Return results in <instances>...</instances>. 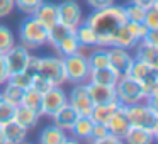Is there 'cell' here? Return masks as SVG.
<instances>
[{
    "label": "cell",
    "mask_w": 158,
    "mask_h": 144,
    "mask_svg": "<svg viewBox=\"0 0 158 144\" xmlns=\"http://www.w3.org/2000/svg\"><path fill=\"white\" fill-rule=\"evenodd\" d=\"M126 21L127 19L124 15V7L112 4L110 7L94 10L90 15H87L83 22L94 29V32L97 34V39H99V46L110 48L116 31Z\"/></svg>",
    "instance_id": "obj_1"
},
{
    "label": "cell",
    "mask_w": 158,
    "mask_h": 144,
    "mask_svg": "<svg viewBox=\"0 0 158 144\" xmlns=\"http://www.w3.org/2000/svg\"><path fill=\"white\" fill-rule=\"evenodd\" d=\"M126 115L131 127H139L158 137V110L151 109L144 102L126 107Z\"/></svg>",
    "instance_id": "obj_2"
},
{
    "label": "cell",
    "mask_w": 158,
    "mask_h": 144,
    "mask_svg": "<svg viewBox=\"0 0 158 144\" xmlns=\"http://www.w3.org/2000/svg\"><path fill=\"white\" fill-rule=\"evenodd\" d=\"M19 39L27 49H39L48 42V29L32 15H27L19 26Z\"/></svg>",
    "instance_id": "obj_3"
},
{
    "label": "cell",
    "mask_w": 158,
    "mask_h": 144,
    "mask_svg": "<svg viewBox=\"0 0 158 144\" xmlns=\"http://www.w3.org/2000/svg\"><path fill=\"white\" fill-rule=\"evenodd\" d=\"M34 68L36 73L46 78L53 86H63L66 83L63 58L60 56H43V58L34 56Z\"/></svg>",
    "instance_id": "obj_4"
},
{
    "label": "cell",
    "mask_w": 158,
    "mask_h": 144,
    "mask_svg": "<svg viewBox=\"0 0 158 144\" xmlns=\"http://www.w3.org/2000/svg\"><path fill=\"white\" fill-rule=\"evenodd\" d=\"M116 95H117V102L124 107L144 102V98H146L143 86L136 80L131 78L129 75L119 76V80L116 83Z\"/></svg>",
    "instance_id": "obj_5"
},
{
    "label": "cell",
    "mask_w": 158,
    "mask_h": 144,
    "mask_svg": "<svg viewBox=\"0 0 158 144\" xmlns=\"http://www.w3.org/2000/svg\"><path fill=\"white\" fill-rule=\"evenodd\" d=\"M127 75L143 86L146 95L158 93V66H151L143 61L134 59L129 71H127Z\"/></svg>",
    "instance_id": "obj_6"
},
{
    "label": "cell",
    "mask_w": 158,
    "mask_h": 144,
    "mask_svg": "<svg viewBox=\"0 0 158 144\" xmlns=\"http://www.w3.org/2000/svg\"><path fill=\"white\" fill-rule=\"evenodd\" d=\"M63 66H65V76L66 83H87L90 75V66L87 58H82L78 54H72L63 58Z\"/></svg>",
    "instance_id": "obj_7"
},
{
    "label": "cell",
    "mask_w": 158,
    "mask_h": 144,
    "mask_svg": "<svg viewBox=\"0 0 158 144\" xmlns=\"http://www.w3.org/2000/svg\"><path fill=\"white\" fill-rule=\"evenodd\" d=\"M68 105L77 112V115H90L94 109V102L90 98L89 85L77 83L68 93Z\"/></svg>",
    "instance_id": "obj_8"
},
{
    "label": "cell",
    "mask_w": 158,
    "mask_h": 144,
    "mask_svg": "<svg viewBox=\"0 0 158 144\" xmlns=\"http://www.w3.org/2000/svg\"><path fill=\"white\" fill-rule=\"evenodd\" d=\"M31 58H32L31 49H27L26 46L15 42V44L4 54V61H5V66H7L9 76L14 75V73L24 71L29 66V63H31Z\"/></svg>",
    "instance_id": "obj_9"
},
{
    "label": "cell",
    "mask_w": 158,
    "mask_h": 144,
    "mask_svg": "<svg viewBox=\"0 0 158 144\" xmlns=\"http://www.w3.org/2000/svg\"><path fill=\"white\" fill-rule=\"evenodd\" d=\"M68 103V93L63 90V86H51L48 92L41 95V109L39 114L43 117H51L56 110L65 107Z\"/></svg>",
    "instance_id": "obj_10"
},
{
    "label": "cell",
    "mask_w": 158,
    "mask_h": 144,
    "mask_svg": "<svg viewBox=\"0 0 158 144\" xmlns=\"http://www.w3.org/2000/svg\"><path fill=\"white\" fill-rule=\"evenodd\" d=\"M56 9H58V22L60 24H65L72 29H77L85 21L82 5L77 0H63L61 4H56Z\"/></svg>",
    "instance_id": "obj_11"
},
{
    "label": "cell",
    "mask_w": 158,
    "mask_h": 144,
    "mask_svg": "<svg viewBox=\"0 0 158 144\" xmlns=\"http://www.w3.org/2000/svg\"><path fill=\"white\" fill-rule=\"evenodd\" d=\"M109 53V68L116 73L117 76L127 75L131 65L134 61V56L131 54V49L119 48V46H110L107 48Z\"/></svg>",
    "instance_id": "obj_12"
},
{
    "label": "cell",
    "mask_w": 158,
    "mask_h": 144,
    "mask_svg": "<svg viewBox=\"0 0 158 144\" xmlns=\"http://www.w3.org/2000/svg\"><path fill=\"white\" fill-rule=\"evenodd\" d=\"M107 129H109L110 134L117 136L124 142V137H126L127 130L131 129V124H129V119L126 115V107L124 105H119L116 109V112L112 114V117L107 122Z\"/></svg>",
    "instance_id": "obj_13"
},
{
    "label": "cell",
    "mask_w": 158,
    "mask_h": 144,
    "mask_svg": "<svg viewBox=\"0 0 158 144\" xmlns=\"http://www.w3.org/2000/svg\"><path fill=\"white\" fill-rule=\"evenodd\" d=\"M90 92L94 105H109V103H119L116 95V86H104V85H94L87 83Z\"/></svg>",
    "instance_id": "obj_14"
},
{
    "label": "cell",
    "mask_w": 158,
    "mask_h": 144,
    "mask_svg": "<svg viewBox=\"0 0 158 144\" xmlns=\"http://www.w3.org/2000/svg\"><path fill=\"white\" fill-rule=\"evenodd\" d=\"M38 141L41 144H68V142H77V139H70V134L66 130L56 127L55 124L46 126L39 132Z\"/></svg>",
    "instance_id": "obj_15"
},
{
    "label": "cell",
    "mask_w": 158,
    "mask_h": 144,
    "mask_svg": "<svg viewBox=\"0 0 158 144\" xmlns=\"http://www.w3.org/2000/svg\"><path fill=\"white\" fill-rule=\"evenodd\" d=\"M32 17L36 21H39L46 29H49L51 26H55L58 22V9H56V4H51V2H43L34 12H32Z\"/></svg>",
    "instance_id": "obj_16"
},
{
    "label": "cell",
    "mask_w": 158,
    "mask_h": 144,
    "mask_svg": "<svg viewBox=\"0 0 158 144\" xmlns=\"http://www.w3.org/2000/svg\"><path fill=\"white\" fill-rule=\"evenodd\" d=\"M134 59L138 61H143L146 65H151V66H158V46L155 44H150L146 41H138V44L134 46Z\"/></svg>",
    "instance_id": "obj_17"
},
{
    "label": "cell",
    "mask_w": 158,
    "mask_h": 144,
    "mask_svg": "<svg viewBox=\"0 0 158 144\" xmlns=\"http://www.w3.org/2000/svg\"><path fill=\"white\" fill-rule=\"evenodd\" d=\"M77 112L72 109V107L66 103L65 107H61L60 110H56L55 114H53L49 119L53 120V124H55L56 127H60V129L66 130V132H70V129L73 127V124H75L77 120Z\"/></svg>",
    "instance_id": "obj_18"
},
{
    "label": "cell",
    "mask_w": 158,
    "mask_h": 144,
    "mask_svg": "<svg viewBox=\"0 0 158 144\" xmlns=\"http://www.w3.org/2000/svg\"><path fill=\"white\" fill-rule=\"evenodd\" d=\"M0 127H2V132H4V137H5V144H22L27 139L29 130L24 129L22 126H19L15 120L7 122Z\"/></svg>",
    "instance_id": "obj_19"
},
{
    "label": "cell",
    "mask_w": 158,
    "mask_h": 144,
    "mask_svg": "<svg viewBox=\"0 0 158 144\" xmlns=\"http://www.w3.org/2000/svg\"><path fill=\"white\" fill-rule=\"evenodd\" d=\"M119 76L109 68H94L90 70V75H89V82L87 83H94V85H104V86H116Z\"/></svg>",
    "instance_id": "obj_20"
},
{
    "label": "cell",
    "mask_w": 158,
    "mask_h": 144,
    "mask_svg": "<svg viewBox=\"0 0 158 144\" xmlns=\"http://www.w3.org/2000/svg\"><path fill=\"white\" fill-rule=\"evenodd\" d=\"M92 127H94V120L90 119V115H78L68 134L77 141H89Z\"/></svg>",
    "instance_id": "obj_21"
},
{
    "label": "cell",
    "mask_w": 158,
    "mask_h": 144,
    "mask_svg": "<svg viewBox=\"0 0 158 144\" xmlns=\"http://www.w3.org/2000/svg\"><path fill=\"white\" fill-rule=\"evenodd\" d=\"M39 119H41V114L36 112V110H31V109H27V107H24V105H19L17 109H15L14 120L27 130L34 129V127L39 124Z\"/></svg>",
    "instance_id": "obj_22"
},
{
    "label": "cell",
    "mask_w": 158,
    "mask_h": 144,
    "mask_svg": "<svg viewBox=\"0 0 158 144\" xmlns=\"http://www.w3.org/2000/svg\"><path fill=\"white\" fill-rule=\"evenodd\" d=\"M72 32H75V29L68 27V26H65V24L56 22L55 26H51V27L48 29V42H46V44H49L51 48H56V46H58L60 42L66 38V36L72 34Z\"/></svg>",
    "instance_id": "obj_23"
},
{
    "label": "cell",
    "mask_w": 158,
    "mask_h": 144,
    "mask_svg": "<svg viewBox=\"0 0 158 144\" xmlns=\"http://www.w3.org/2000/svg\"><path fill=\"white\" fill-rule=\"evenodd\" d=\"M156 141V136L144 129H139V127H131L127 130L126 137H124V142L129 144H151Z\"/></svg>",
    "instance_id": "obj_24"
},
{
    "label": "cell",
    "mask_w": 158,
    "mask_h": 144,
    "mask_svg": "<svg viewBox=\"0 0 158 144\" xmlns=\"http://www.w3.org/2000/svg\"><path fill=\"white\" fill-rule=\"evenodd\" d=\"M0 93H2V100L7 103H10V105L14 107H19L22 103V93H24V90H21L19 86L12 85V83H5V85L0 86Z\"/></svg>",
    "instance_id": "obj_25"
},
{
    "label": "cell",
    "mask_w": 158,
    "mask_h": 144,
    "mask_svg": "<svg viewBox=\"0 0 158 144\" xmlns=\"http://www.w3.org/2000/svg\"><path fill=\"white\" fill-rule=\"evenodd\" d=\"M87 61H89L90 70L109 66V53H107V48H104V46H95V48L92 49V53L89 54Z\"/></svg>",
    "instance_id": "obj_26"
},
{
    "label": "cell",
    "mask_w": 158,
    "mask_h": 144,
    "mask_svg": "<svg viewBox=\"0 0 158 144\" xmlns=\"http://www.w3.org/2000/svg\"><path fill=\"white\" fill-rule=\"evenodd\" d=\"M121 103H109V105H94L92 114H90V119L94 122H100V124H106L109 122V119L112 117V114L116 112V109L119 107Z\"/></svg>",
    "instance_id": "obj_27"
},
{
    "label": "cell",
    "mask_w": 158,
    "mask_h": 144,
    "mask_svg": "<svg viewBox=\"0 0 158 144\" xmlns=\"http://www.w3.org/2000/svg\"><path fill=\"white\" fill-rule=\"evenodd\" d=\"M78 46H80L78 39H77L75 32H72V34H70V36H66V38L63 39V41L60 42L58 46H56V48H55V51H56V54H58L60 58H66V56L75 54V53H77V49H78Z\"/></svg>",
    "instance_id": "obj_28"
},
{
    "label": "cell",
    "mask_w": 158,
    "mask_h": 144,
    "mask_svg": "<svg viewBox=\"0 0 158 144\" xmlns=\"http://www.w3.org/2000/svg\"><path fill=\"white\" fill-rule=\"evenodd\" d=\"M75 36H77V39H78L80 44H87V46H92V48L99 46L97 34L94 32V29L90 27V26L85 24V22H82V24L75 29Z\"/></svg>",
    "instance_id": "obj_29"
},
{
    "label": "cell",
    "mask_w": 158,
    "mask_h": 144,
    "mask_svg": "<svg viewBox=\"0 0 158 144\" xmlns=\"http://www.w3.org/2000/svg\"><path fill=\"white\" fill-rule=\"evenodd\" d=\"M32 76H34V73H32L31 70H27V68H26L24 71L14 73V75H10V76H9V83H12V85L19 86L21 90H27V88H31Z\"/></svg>",
    "instance_id": "obj_30"
},
{
    "label": "cell",
    "mask_w": 158,
    "mask_h": 144,
    "mask_svg": "<svg viewBox=\"0 0 158 144\" xmlns=\"http://www.w3.org/2000/svg\"><path fill=\"white\" fill-rule=\"evenodd\" d=\"M21 105H24V107H27V109H31V110L39 112V109H41V93L36 92L34 88L24 90V93H22V103H21Z\"/></svg>",
    "instance_id": "obj_31"
},
{
    "label": "cell",
    "mask_w": 158,
    "mask_h": 144,
    "mask_svg": "<svg viewBox=\"0 0 158 144\" xmlns=\"http://www.w3.org/2000/svg\"><path fill=\"white\" fill-rule=\"evenodd\" d=\"M15 44V36L7 26L0 24V54H5Z\"/></svg>",
    "instance_id": "obj_32"
},
{
    "label": "cell",
    "mask_w": 158,
    "mask_h": 144,
    "mask_svg": "<svg viewBox=\"0 0 158 144\" xmlns=\"http://www.w3.org/2000/svg\"><path fill=\"white\" fill-rule=\"evenodd\" d=\"M124 7V15L129 22H143L144 21V14H146V9L139 7V5L129 2L127 5H123Z\"/></svg>",
    "instance_id": "obj_33"
},
{
    "label": "cell",
    "mask_w": 158,
    "mask_h": 144,
    "mask_svg": "<svg viewBox=\"0 0 158 144\" xmlns=\"http://www.w3.org/2000/svg\"><path fill=\"white\" fill-rule=\"evenodd\" d=\"M43 2H44V0H14L15 9H19V10L26 15H31Z\"/></svg>",
    "instance_id": "obj_34"
},
{
    "label": "cell",
    "mask_w": 158,
    "mask_h": 144,
    "mask_svg": "<svg viewBox=\"0 0 158 144\" xmlns=\"http://www.w3.org/2000/svg\"><path fill=\"white\" fill-rule=\"evenodd\" d=\"M15 109H17V107H14V105H10V103L2 100V103H0V126H4V124L14 120Z\"/></svg>",
    "instance_id": "obj_35"
},
{
    "label": "cell",
    "mask_w": 158,
    "mask_h": 144,
    "mask_svg": "<svg viewBox=\"0 0 158 144\" xmlns=\"http://www.w3.org/2000/svg\"><path fill=\"white\" fill-rule=\"evenodd\" d=\"M51 86H53L51 83H49V82H48V80H46V78H43L41 75H38V73H36V75L32 76V83H31V88H34L36 92H39V93H41V95H43V93H44V92H48V90L51 88Z\"/></svg>",
    "instance_id": "obj_36"
},
{
    "label": "cell",
    "mask_w": 158,
    "mask_h": 144,
    "mask_svg": "<svg viewBox=\"0 0 158 144\" xmlns=\"http://www.w3.org/2000/svg\"><path fill=\"white\" fill-rule=\"evenodd\" d=\"M143 24L146 26L148 29H158V5H156V7H151V9H148V10H146Z\"/></svg>",
    "instance_id": "obj_37"
},
{
    "label": "cell",
    "mask_w": 158,
    "mask_h": 144,
    "mask_svg": "<svg viewBox=\"0 0 158 144\" xmlns=\"http://www.w3.org/2000/svg\"><path fill=\"white\" fill-rule=\"evenodd\" d=\"M109 132V129H107L106 124H100V122H94V127H92V132H90V137L89 141L90 142H95L100 139V137H104L106 134Z\"/></svg>",
    "instance_id": "obj_38"
},
{
    "label": "cell",
    "mask_w": 158,
    "mask_h": 144,
    "mask_svg": "<svg viewBox=\"0 0 158 144\" xmlns=\"http://www.w3.org/2000/svg\"><path fill=\"white\" fill-rule=\"evenodd\" d=\"M85 2L92 10H100V9L110 7L112 4H116V0H85Z\"/></svg>",
    "instance_id": "obj_39"
},
{
    "label": "cell",
    "mask_w": 158,
    "mask_h": 144,
    "mask_svg": "<svg viewBox=\"0 0 158 144\" xmlns=\"http://www.w3.org/2000/svg\"><path fill=\"white\" fill-rule=\"evenodd\" d=\"M14 9H15L14 0H0V19L10 15L14 12Z\"/></svg>",
    "instance_id": "obj_40"
},
{
    "label": "cell",
    "mask_w": 158,
    "mask_h": 144,
    "mask_svg": "<svg viewBox=\"0 0 158 144\" xmlns=\"http://www.w3.org/2000/svg\"><path fill=\"white\" fill-rule=\"evenodd\" d=\"M9 82V71H7V66H5L4 61V54H0V86L5 85Z\"/></svg>",
    "instance_id": "obj_41"
},
{
    "label": "cell",
    "mask_w": 158,
    "mask_h": 144,
    "mask_svg": "<svg viewBox=\"0 0 158 144\" xmlns=\"http://www.w3.org/2000/svg\"><path fill=\"white\" fill-rule=\"evenodd\" d=\"M123 142V139H119L117 136H114V134L107 132L104 137H100L99 141H97V144H121Z\"/></svg>",
    "instance_id": "obj_42"
},
{
    "label": "cell",
    "mask_w": 158,
    "mask_h": 144,
    "mask_svg": "<svg viewBox=\"0 0 158 144\" xmlns=\"http://www.w3.org/2000/svg\"><path fill=\"white\" fill-rule=\"evenodd\" d=\"M131 2L136 4V5H139V7H143V9H146V10L158 5V0H131Z\"/></svg>",
    "instance_id": "obj_43"
},
{
    "label": "cell",
    "mask_w": 158,
    "mask_h": 144,
    "mask_svg": "<svg viewBox=\"0 0 158 144\" xmlns=\"http://www.w3.org/2000/svg\"><path fill=\"white\" fill-rule=\"evenodd\" d=\"M0 144H5V137H4V132H2V127H0Z\"/></svg>",
    "instance_id": "obj_44"
},
{
    "label": "cell",
    "mask_w": 158,
    "mask_h": 144,
    "mask_svg": "<svg viewBox=\"0 0 158 144\" xmlns=\"http://www.w3.org/2000/svg\"><path fill=\"white\" fill-rule=\"evenodd\" d=\"M0 103H2V93H0Z\"/></svg>",
    "instance_id": "obj_45"
}]
</instances>
